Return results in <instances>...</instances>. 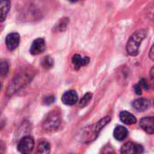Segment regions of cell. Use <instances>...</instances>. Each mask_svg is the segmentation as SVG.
<instances>
[{
	"mask_svg": "<svg viewBox=\"0 0 154 154\" xmlns=\"http://www.w3.org/2000/svg\"><path fill=\"white\" fill-rule=\"evenodd\" d=\"M134 91H135L136 95H138V96H141L142 95V86L140 84L134 85Z\"/></svg>",
	"mask_w": 154,
	"mask_h": 154,
	"instance_id": "cell-21",
	"label": "cell"
},
{
	"mask_svg": "<svg viewBox=\"0 0 154 154\" xmlns=\"http://www.w3.org/2000/svg\"><path fill=\"white\" fill-rule=\"evenodd\" d=\"M153 70H154V68L152 69V70H151V73H150V76H151V80L152 81H153Z\"/></svg>",
	"mask_w": 154,
	"mask_h": 154,
	"instance_id": "cell-24",
	"label": "cell"
},
{
	"mask_svg": "<svg viewBox=\"0 0 154 154\" xmlns=\"http://www.w3.org/2000/svg\"><path fill=\"white\" fill-rule=\"evenodd\" d=\"M92 96H93L92 93H86L82 97V99L79 101V106L85 107L86 106H88V104H89L90 100L92 99Z\"/></svg>",
	"mask_w": 154,
	"mask_h": 154,
	"instance_id": "cell-17",
	"label": "cell"
},
{
	"mask_svg": "<svg viewBox=\"0 0 154 154\" xmlns=\"http://www.w3.org/2000/svg\"><path fill=\"white\" fill-rule=\"evenodd\" d=\"M61 100H62L63 104H65L67 106H73V105L77 104V102L79 100V97L75 90H69L62 95Z\"/></svg>",
	"mask_w": 154,
	"mask_h": 154,
	"instance_id": "cell-8",
	"label": "cell"
},
{
	"mask_svg": "<svg viewBox=\"0 0 154 154\" xmlns=\"http://www.w3.org/2000/svg\"><path fill=\"white\" fill-rule=\"evenodd\" d=\"M133 106L135 110L139 112H143L151 106V102L145 98H138L134 101Z\"/></svg>",
	"mask_w": 154,
	"mask_h": 154,
	"instance_id": "cell-11",
	"label": "cell"
},
{
	"mask_svg": "<svg viewBox=\"0 0 154 154\" xmlns=\"http://www.w3.org/2000/svg\"><path fill=\"white\" fill-rule=\"evenodd\" d=\"M60 124V116H59V114L56 112H51L46 116L42 125L46 131L52 132L58 129Z\"/></svg>",
	"mask_w": 154,
	"mask_h": 154,
	"instance_id": "cell-2",
	"label": "cell"
},
{
	"mask_svg": "<svg viewBox=\"0 0 154 154\" xmlns=\"http://www.w3.org/2000/svg\"><path fill=\"white\" fill-rule=\"evenodd\" d=\"M71 60H72V64H73L74 68L76 69H79L81 67L88 65L89 63V61H90V59L88 57H84L83 58L79 54H74L72 56Z\"/></svg>",
	"mask_w": 154,
	"mask_h": 154,
	"instance_id": "cell-10",
	"label": "cell"
},
{
	"mask_svg": "<svg viewBox=\"0 0 154 154\" xmlns=\"http://www.w3.org/2000/svg\"><path fill=\"white\" fill-rule=\"evenodd\" d=\"M27 77H28V75H25V74H21V75L16 76V78L13 80L12 84L9 85V87L7 88V95H12V94L15 93L21 88H23L26 83H28L29 79H26Z\"/></svg>",
	"mask_w": 154,
	"mask_h": 154,
	"instance_id": "cell-3",
	"label": "cell"
},
{
	"mask_svg": "<svg viewBox=\"0 0 154 154\" xmlns=\"http://www.w3.org/2000/svg\"><path fill=\"white\" fill-rule=\"evenodd\" d=\"M128 136V130L122 125H118L114 130V137L117 141H124Z\"/></svg>",
	"mask_w": 154,
	"mask_h": 154,
	"instance_id": "cell-13",
	"label": "cell"
},
{
	"mask_svg": "<svg viewBox=\"0 0 154 154\" xmlns=\"http://www.w3.org/2000/svg\"><path fill=\"white\" fill-rule=\"evenodd\" d=\"M38 153L42 154H48L51 152V145L47 142H41L38 145L37 149Z\"/></svg>",
	"mask_w": 154,
	"mask_h": 154,
	"instance_id": "cell-15",
	"label": "cell"
},
{
	"mask_svg": "<svg viewBox=\"0 0 154 154\" xmlns=\"http://www.w3.org/2000/svg\"><path fill=\"white\" fill-rule=\"evenodd\" d=\"M143 152V148L142 145L128 142L123 145L121 149V153L124 154H140Z\"/></svg>",
	"mask_w": 154,
	"mask_h": 154,
	"instance_id": "cell-5",
	"label": "cell"
},
{
	"mask_svg": "<svg viewBox=\"0 0 154 154\" xmlns=\"http://www.w3.org/2000/svg\"><path fill=\"white\" fill-rule=\"evenodd\" d=\"M53 60L50 57V56H47L43 59L42 60V66L45 68V69H51L52 66H53Z\"/></svg>",
	"mask_w": 154,
	"mask_h": 154,
	"instance_id": "cell-19",
	"label": "cell"
},
{
	"mask_svg": "<svg viewBox=\"0 0 154 154\" xmlns=\"http://www.w3.org/2000/svg\"><path fill=\"white\" fill-rule=\"evenodd\" d=\"M119 116H120V120L124 124H125V125H134V124L136 123L135 116L133 114H131V113H129L127 111H122L120 113Z\"/></svg>",
	"mask_w": 154,
	"mask_h": 154,
	"instance_id": "cell-14",
	"label": "cell"
},
{
	"mask_svg": "<svg viewBox=\"0 0 154 154\" xmlns=\"http://www.w3.org/2000/svg\"><path fill=\"white\" fill-rule=\"evenodd\" d=\"M34 147V140L31 136H24L23 137L17 146L18 151L21 153L28 154L31 153Z\"/></svg>",
	"mask_w": 154,
	"mask_h": 154,
	"instance_id": "cell-4",
	"label": "cell"
},
{
	"mask_svg": "<svg viewBox=\"0 0 154 154\" xmlns=\"http://www.w3.org/2000/svg\"><path fill=\"white\" fill-rule=\"evenodd\" d=\"M20 43V35L17 32H11L5 38V45L9 51L15 50Z\"/></svg>",
	"mask_w": 154,
	"mask_h": 154,
	"instance_id": "cell-7",
	"label": "cell"
},
{
	"mask_svg": "<svg viewBox=\"0 0 154 154\" xmlns=\"http://www.w3.org/2000/svg\"><path fill=\"white\" fill-rule=\"evenodd\" d=\"M150 58H151V60H154V55H153V46L152 47V49H151V51H150Z\"/></svg>",
	"mask_w": 154,
	"mask_h": 154,
	"instance_id": "cell-23",
	"label": "cell"
},
{
	"mask_svg": "<svg viewBox=\"0 0 154 154\" xmlns=\"http://www.w3.org/2000/svg\"><path fill=\"white\" fill-rule=\"evenodd\" d=\"M9 71V63L6 60H0V76H6Z\"/></svg>",
	"mask_w": 154,
	"mask_h": 154,
	"instance_id": "cell-16",
	"label": "cell"
},
{
	"mask_svg": "<svg viewBox=\"0 0 154 154\" xmlns=\"http://www.w3.org/2000/svg\"><path fill=\"white\" fill-rule=\"evenodd\" d=\"M10 8L11 3L9 0H0V23L5 20Z\"/></svg>",
	"mask_w": 154,
	"mask_h": 154,
	"instance_id": "cell-12",
	"label": "cell"
},
{
	"mask_svg": "<svg viewBox=\"0 0 154 154\" xmlns=\"http://www.w3.org/2000/svg\"><path fill=\"white\" fill-rule=\"evenodd\" d=\"M147 33L144 30H140L135 32L133 35H131V37L128 40L127 42V52L129 55L131 56H136L139 53V49L140 46L143 42V41L145 39Z\"/></svg>",
	"mask_w": 154,
	"mask_h": 154,
	"instance_id": "cell-1",
	"label": "cell"
},
{
	"mask_svg": "<svg viewBox=\"0 0 154 154\" xmlns=\"http://www.w3.org/2000/svg\"><path fill=\"white\" fill-rule=\"evenodd\" d=\"M69 1H70V2H72V3H74V2H77L78 0H69Z\"/></svg>",
	"mask_w": 154,
	"mask_h": 154,
	"instance_id": "cell-25",
	"label": "cell"
},
{
	"mask_svg": "<svg viewBox=\"0 0 154 154\" xmlns=\"http://www.w3.org/2000/svg\"><path fill=\"white\" fill-rule=\"evenodd\" d=\"M54 101H55L54 96H46V97H43V103H44L45 105H48V106H49V105L52 104Z\"/></svg>",
	"mask_w": 154,
	"mask_h": 154,
	"instance_id": "cell-20",
	"label": "cell"
},
{
	"mask_svg": "<svg viewBox=\"0 0 154 154\" xmlns=\"http://www.w3.org/2000/svg\"><path fill=\"white\" fill-rule=\"evenodd\" d=\"M46 49L45 41L43 38H37L35 39L30 48V52L32 55H37L40 53H42Z\"/></svg>",
	"mask_w": 154,
	"mask_h": 154,
	"instance_id": "cell-6",
	"label": "cell"
},
{
	"mask_svg": "<svg viewBox=\"0 0 154 154\" xmlns=\"http://www.w3.org/2000/svg\"><path fill=\"white\" fill-rule=\"evenodd\" d=\"M140 85L143 86V88L144 89H146V90L149 89V85H148V83L146 82V80H145L144 79H142L140 80Z\"/></svg>",
	"mask_w": 154,
	"mask_h": 154,
	"instance_id": "cell-22",
	"label": "cell"
},
{
	"mask_svg": "<svg viewBox=\"0 0 154 154\" xmlns=\"http://www.w3.org/2000/svg\"><path fill=\"white\" fill-rule=\"evenodd\" d=\"M141 127L148 134H152L154 133V118L152 116L143 117L140 121Z\"/></svg>",
	"mask_w": 154,
	"mask_h": 154,
	"instance_id": "cell-9",
	"label": "cell"
},
{
	"mask_svg": "<svg viewBox=\"0 0 154 154\" xmlns=\"http://www.w3.org/2000/svg\"><path fill=\"white\" fill-rule=\"evenodd\" d=\"M68 23H69V19L63 18L62 20L60 21V23H58L56 24V26L54 27V30H55V31H58V32H61V31H62L61 27L63 26L64 29H66L67 26H68Z\"/></svg>",
	"mask_w": 154,
	"mask_h": 154,
	"instance_id": "cell-18",
	"label": "cell"
}]
</instances>
